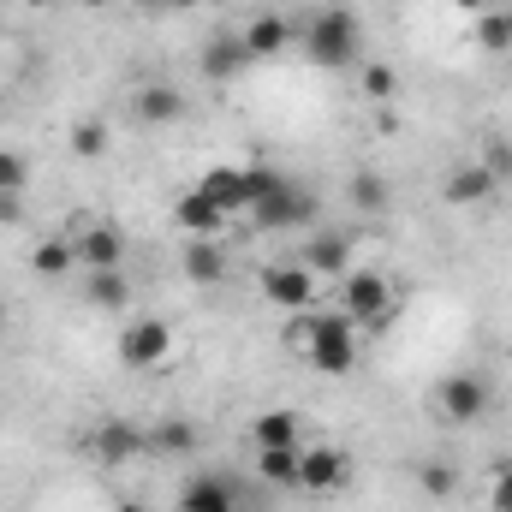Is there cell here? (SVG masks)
Listing matches in <instances>:
<instances>
[{
	"instance_id": "1",
	"label": "cell",
	"mask_w": 512,
	"mask_h": 512,
	"mask_svg": "<svg viewBox=\"0 0 512 512\" xmlns=\"http://www.w3.org/2000/svg\"><path fill=\"white\" fill-rule=\"evenodd\" d=\"M286 340L304 346V364L322 376H352V364H358V322L346 310H298Z\"/></svg>"
},
{
	"instance_id": "2",
	"label": "cell",
	"mask_w": 512,
	"mask_h": 512,
	"mask_svg": "<svg viewBox=\"0 0 512 512\" xmlns=\"http://www.w3.org/2000/svg\"><path fill=\"white\" fill-rule=\"evenodd\" d=\"M358 18L352 12H340V6H328V12H316L310 24H304V54H310V66H322V72H340V66H352L358 60Z\"/></svg>"
},
{
	"instance_id": "3",
	"label": "cell",
	"mask_w": 512,
	"mask_h": 512,
	"mask_svg": "<svg viewBox=\"0 0 512 512\" xmlns=\"http://www.w3.org/2000/svg\"><path fill=\"white\" fill-rule=\"evenodd\" d=\"M340 310H346L352 322H387V316H393V286H387V274H376V268H346V280H340Z\"/></svg>"
},
{
	"instance_id": "4",
	"label": "cell",
	"mask_w": 512,
	"mask_h": 512,
	"mask_svg": "<svg viewBox=\"0 0 512 512\" xmlns=\"http://www.w3.org/2000/svg\"><path fill=\"white\" fill-rule=\"evenodd\" d=\"M256 286H262L268 304H280V310H292V316L316 304V274H310L304 262H268V268L256 274Z\"/></svg>"
},
{
	"instance_id": "5",
	"label": "cell",
	"mask_w": 512,
	"mask_h": 512,
	"mask_svg": "<svg viewBox=\"0 0 512 512\" xmlns=\"http://www.w3.org/2000/svg\"><path fill=\"white\" fill-rule=\"evenodd\" d=\"M352 483V459L340 447H298V489L304 495H334Z\"/></svg>"
},
{
	"instance_id": "6",
	"label": "cell",
	"mask_w": 512,
	"mask_h": 512,
	"mask_svg": "<svg viewBox=\"0 0 512 512\" xmlns=\"http://www.w3.org/2000/svg\"><path fill=\"white\" fill-rule=\"evenodd\" d=\"M167 352H173V328L161 316H143V322H131L120 334V364L126 370H155Z\"/></svg>"
},
{
	"instance_id": "7",
	"label": "cell",
	"mask_w": 512,
	"mask_h": 512,
	"mask_svg": "<svg viewBox=\"0 0 512 512\" xmlns=\"http://www.w3.org/2000/svg\"><path fill=\"white\" fill-rule=\"evenodd\" d=\"M245 215H251L262 233H280V227H304V221L316 215V197H304V191H292V185L280 179V185H274L262 203H251Z\"/></svg>"
},
{
	"instance_id": "8",
	"label": "cell",
	"mask_w": 512,
	"mask_h": 512,
	"mask_svg": "<svg viewBox=\"0 0 512 512\" xmlns=\"http://www.w3.org/2000/svg\"><path fill=\"white\" fill-rule=\"evenodd\" d=\"M495 185H501V173H495L489 161H459V167L441 179V197H447L453 209H477V203L495 197Z\"/></svg>"
},
{
	"instance_id": "9",
	"label": "cell",
	"mask_w": 512,
	"mask_h": 512,
	"mask_svg": "<svg viewBox=\"0 0 512 512\" xmlns=\"http://www.w3.org/2000/svg\"><path fill=\"white\" fill-rule=\"evenodd\" d=\"M435 399H441V417H447V423H477V417L489 411L483 376H447V382L435 387Z\"/></svg>"
},
{
	"instance_id": "10",
	"label": "cell",
	"mask_w": 512,
	"mask_h": 512,
	"mask_svg": "<svg viewBox=\"0 0 512 512\" xmlns=\"http://www.w3.org/2000/svg\"><path fill=\"white\" fill-rule=\"evenodd\" d=\"M251 48H245V36H209L203 42V72L215 78V84H233L239 72H251Z\"/></svg>"
},
{
	"instance_id": "11",
	"label": "cell",
	"mask_w": 512,
	"mask_h": 512,
	"mask_svg": "<svg viewBox=\"0 0 512 512\" xmlns=\"http://www.w3.org/2000/svg\"><path fill=\"white\" fill-rule=\"evenodd\" d=\"M143 447H149V435H143V429H131V423H120V417H114V423H102V429L90 435V453H96L102 465H131Z\"/></svg>"
},
{
	"instance_id": "12",
	"label": "cell",
	"mask_w": 512,
	"mask_h": 512,
	"mask_svg": "<svg viewBox=\"0 0 512 512\" xmlns=\"http://www.w3.org/2000/svg\"><path fill=\"white\" fill-rule=\"evenodd\" d=\"M173 221H179L191 239H221V227H227V209H215V203H209V197L191 185V191L173 203Z\"/></svg>"
},
{
	"instance_id": "13",
	"label": "cell",
	"mask_w": 512,
	"mask_h": 512,
	"mask_svg": "<svg viewBox=\"0 0 512 512\" xmlns=\"http://www.w3.org/2000/svg\"><path fill=\"white\" fill-rule=\"evenodd\" d=\"M197 191H203L215 209H227V215L251 209V197H245V167H209V173L197 179Z\"/></svg>"
},
{
	"instance_id": "14",
	"label": "cell",
	"mask_w": 512,
	"mask_h": 512,
	"mask_svg": "<svg viewBox=\"0 0 512 512\" xmlns=\"http://www.w3.org/2000/svg\"><path fill=\"white\" fill-rule=\"evenodd\" d=\"M245 48H251V60L286 54V48H292V24H286L280 12H256L251 24H245Z\"/></svg>"
},
{
	"instance_id": "15",
	"label": "cell",
	"mask_w": 512,
	"mask_h": 512,
	"mask_svg": "<svg viewBox=\"0 0 512 512\" xmlns=\"http://www.w3.org/2000/svg\"><path fill=\"white\" fill-rule=\"evenodd\" d=\"M78 262H84V268H120V262H126V233L108 227V221L90 227V233L78 239Z\"/></svg>"
},
{
	"instance_id": "16",
	"label": "cell",
	"mask_w": 512,
	"mask_h": 512,
	"mask_svg": "<svg viewBox=\"0 0 512 512\" xmlns=\"http://www.w3.org/2000/svg\"><path fill=\"white\" fill-rule=\"evenodd\" d=\"M251 441H256V453H268V447H304V423H298V411H262L251 423Z\"/></svg>"
},
{
	"instance_id": "17",
	"label": "cell",
	"mask_w": 512,
	"mask_h": 512,
	"mask_svg": "<svg viewBox=\"0 0 512 512\" xmlns=\"http://www.w3.org/2000/svg\"><path fill=\"white\" fill-rule=\"evenodd\" d=\"M137 120L143 126H173V120H185V96L173 84H143L137 90Z\"/></svg>"
},
{
	"instance_id": "18",
	"label": "cell",
	"mask_w": 512,
	"mask_h": 512,
	"mask_svg": "<svg viewBox=\"0 0 512 512\" xmlns=\"http://www.w3.org/2000/svg\"><path fill=\"white\" fill-rule=\"evenodd\" d=\"M179 268H185V280L215 286V280L227 274V251H221V239H191V245H185V256H179Z\"/></svg>"
},
{
	"instance_id": "19",
	"label": "cell",
	"mask_w": 512,
	"mask_h": 512,
	"mask_svg": "<svg viewBox=\"0 0 512 512\" xmlns=\"http://www.w3.org/2000/svg\"><path fill=\"white\" fill-rule=\"evenodd\" d=\"M197 423L191 417H161L155 429H149V453H167V459H185V453H197Z\"/></svg>"
},
{
	"instance_id": "20",
	"label": "cell",
	"mask_w": 512,
	"mask_h": 512,
	"mask_svg": "<svg viewBox=\"0 0 512 512\" xmlns=\"http://www.w3.org/2000/svg\"><path fill=\"white\" fill-rule=\"evenodd\" d=\"M346 256H352V245H346L340 233H316V239H304L298 262H304L310 274H346Z\"/></svg>"
},
{
	"instance_id": "21",
	"label": "cell",
	"mask_w": 512,
	"mask_h": 512,
	"mask_svg": "<svg viewBox=\"0 0 512 512\" xmlns=\"http://www.w3.org/2000/svg\"><path fill=\"white\" fill-rule=\"evenodd\" d=\"M84 298H90L96 310H126V304H131V280L120 274V268H90Z\"/></svg>"
},
{
	"instance_id": "22",
	"label": "cell",
	"mask_w": 512,
	"mask_h": 512,
	"mask_svg": "<svg viewBox=\"0 0 512 512\" xmlns=\"http://www.w3.org/2000/svg\"><path fill=\"white\" fill-rule=\"evenodd\" d=\"M179 512H233V495L221 477H191L179 495Z\"/></svg>"
},
{
	"instance_id": "23",
	"label": "cell",
	"mask_w": 512,
	"mask_h": 512,
	"mask_svg": "<svg viewBox=\"0 0 512 512\" xmlns=\"http://www.w3.org/2000/svg\"><path fill=\"white\" fill-rule=\"evenodd\" d=\"M256 477L274 489H298V447H268L256 453Z\"/></svg>"
},
{
	"instance_id": "24",
	"label": "cell",
	"mask_w": 512,
	"mask_h": 512,
	"mask_svg": "<svg viewBox=\"0 0 512 512\" xmlns=\"http://www.w3.org/2000/svg\"><path fill=\"white\" fill-rule=\"evenodd\" d=\"M72 262H78V239H42V245L30 251V268H36L42 280H60Z\"/></svg>"
},
{
	"instance_id": "25",
	"label": "cell",
	"mask_w": 512,
	"mask_h": 512,
	"mask_svg": "<svg viewBox=\"0 0 512 512\" xmlns=\"http://www.w3.org/2000/svg\"><path fill=\"white\" fill-rule=\"evenodd\" d=\"M346 197H352V209H358V215H382V209H387V179H382V173H352Z\"/></svg>"
},
{
	"instance_id": "26",
	"label": "cell",
	"mask_w": 512,
	"mask_h": 512,
	"mask_svg": "<svg viewBox=\"0 0 512 512\" xmlns=\"http://www.w3.org/2000/svg\"><path fill=\"white\" fill-rule=\"evenodd\" d=\"M66 143H72L78 161H102V155H108V126H102V120H78Z\"/></svg>"
},
{
	"instance_id": "27",
	"label": "cell",
	"mask_w": 512,
	"mask_h": 512,
	"mask_svg": "<svg viewBox=\"0 0 512 512\" xmlns=\"http://www.w3.org/2000/svg\"><path fill=\"white\" fill-rule=\"evenodd\" d=\"M358 84H364V96H370V102H382V108L399 96V72H393V66H382V60H364Z\"/></svg>"
},
{
	"instance_id": "28",
	"label": "cell",
	"mask_w": 512,
	"mask_h": 512,
	"mask_svg": "<svg viewBox=\"0 0 512 512\" xmlns=\"http://www.w3.org/2000/svg\"><path fill=\"white\" fill-rule=\"evenodd\" d=\"M477 42L489 54H507L512 48V12H477Z\"/></svg>"
},
{
	"instance_id": "29",
	"label": "cell",
	"mask_w": 512,
	"mask_h": 512,
	"mask_svg": "<svg viewBox=\"0 0 512 512\" xmlns=\"http://www.w3.org/2000/svg\"><path fill=\"white\" fill-rule=\"evenodd\" d=\"M417 483H423V495H429V501H447V495L459 489V471L435 459V465H423V471H417Z\"/></svg>"
},
{
	"instance_id": "30",
	"label": "cell",
	"mask_w": 512,
	"mask_h": 512,
	"mask_svg": "<svg viewBox=\"0 0 512 512\" xmlns=\"http://www.w3.org/2000/svg\"><path fill=\"white\" fill-rule=\"evenodd\" d=\"M30 185V161L18 149H0V191H24Z\"/></svg>"
},
{
	"instance_id": "31",
	"label": "cell",
	"mask_w": 512,
	"mask_h": 512,
	"mask_svg": "<svg viewBox=\"0 0 512 512\" xmlns=\"http://www.w3.org/2000/svg\"><path fill=\"white\" fill-rule=\"evenodd\" d=\"M274 185H280V173H274V167H245V197H251V203H262Z\"/></svg>"
},
{
	"instance_id": "32",
	"label": "cell",
	"mask_w": 512,
	"mask_h": 512,
	"mask_svg": "<svg viewBox=\"0 0 512 512\" xmlns=\"http://www.w3.org/2000/svg\"><path fill=\"white\" fill-rule=\"evenodd\" d=\"M489 501H495V512H512V465L495 471V495H489Z\"/></svg>"
},
{
	"instance_id": "33",
	"label": "cell",
	"mask_w": 512,
	"mask_h": 512,
	"mask_svg": "<svg viewBox=\"0 0 512 512\" xmlns=\"http://www.w3.org/2000/svg\"><path fill=\"white\" fill-rule=\"evenodd\" d=\"M24 215V191H0V227H12Z\"/></svg>"
},
{
	"instance_id": "34",
	"label": "cell",
	"mask_w": 512,
	"mask_h": 512,
	"mask_svg": "<svg viewBox=\"0 0 512 512\" xmlns=\"http://www.w3.org/2000/svg\"><path fill=\"white\" fill-rule=\"evenodd\" d=\"M197 6H209V0H167V12H197Z\"/></svg>"
},
{
	"instance_id": "35",
	"label": "cell",
	"mask_w": 512,
	"mask_h": 512,
	"mask_svg": "<svg viewBox=\"0 0 512 512\" xmlns=\"http://www.w3.org/2000/svg\"><path fill=\"white\" fill-rule=\"evenodd\" d=\"M459 12H489V0H453Z\"/></svg>"
},
{
	"instance_id": "36",
	"label": "cell",
	"mask_w": 512,
	"mask_h": 512,
	"mask_svg": "<svg viewBox=\"0 0 512 512\" xmlns=\"http://www.w3.org/2000/svg\"><path fill=\"white\" fill-rule=\"evenodd\" d=\"M78 6H90V12H102V6H114V0H78Z\"/></svg>"
},
{
	"instance_id": "37",
	"label": "cell",
	"mask_w": 512,
	"mask_h": 512,
	"mask_svg": "<svg viewBox=\"0 0 512 512\" xmlns=\"http://www.w3.org/2000/svg\"><path fill=\"white\" fill-rule=\"evenodd\" d=\"M30 6H72V0H30Z\"/></svg>"
},
{
	"instance_id": "38",
	"label": "cell",
	"mask_w": 512,
	"mask_h": 512,
	"mask_svg": "<svg viewBox=\"0 0 512 512\" xmlns=\"http://www.w3.org/2000/svg\"><path fill=\"white\" fill-rule=\"evenodd\" d=\"M114 512H149V507H137V501H126V507H114Z\"/></svg>"
},
{
	"instance_id": "39",
	"label": "cell",
	"mask_w": 512,
	"mask_h": 512,
	"mask_svg": "<svg viewBox=\"0 0 512 512\" xmlns=\"http://www.w3.org/2000/svg\"><path fill=\"white\" fill-rule=\"evenodd\" d=\"M143 6H167V0H143Z\"/></svg>"
},
{
	"instance_id": "40",
	"label": "cell",
	"mask_w": 512,
	"mask_h": 512,
	"mask_svg": "<svg viewBox=\"0 0 512 512\" xmlns=\"http://www.w3.org/2000/svg\"><path fill=\"white\" fill-rule=\"evenodd\" d=\"M0 316H6V310H0Z\"/></svg>"
}]
</instances>
